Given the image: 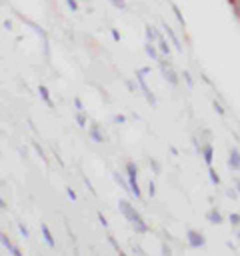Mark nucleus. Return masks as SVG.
Here are the masks:
<instances>
[{"label":"nucleus","mask_w":240,"mask_h":256,"mask_svg":"<svg viewBox=\"0 0 240 256\" xmlns=\"http://www.w3.org/2000/svg\"><path fill=\"white\" fill-rule=\"evenodd\" d=\"M118 206H120L122 214H124V216L130 220V224H132V226H134L138 232H146V230H148V226L144 224V220L140 218V214H138V212H136V210H134V208H132V206H130L126 200H120V204H118Z\"/></svg>","instance_id":"nucleus-1"},{"label":"nucleus","mask_w":240,"mask_h":256,"mask_svg":"<svg viewBox=\"0 0 240 256\" xmlns=\"http://www.w3.org/2000/svg\"><path fill=\"white\" fill-rule=\"evenodd\" d=\"M126 170H128V182H130V192L136 196V198H140V186H138V182H136V174H138V170H136V166L132 164V162H128L126 164Z\"/></svg>","instance_id":"nucleus-2"},{"label":"nucleus","mask_w":240,"mask_h":256,"mask_svg":"<svg viewBox=\"0 0 240 256\" xmlns=\"http://www.w3.org/2000/svg\"><path fill=\"white\" fill-rule=\"evenodd\" d=\"M148 70H150V68H140V70H138V74H136V78H138V84H140V88H142V92H144L146 100H148L150 104H156V98L152 96V92H150V88L146 86V80H144V74H148Z\"/></svg>","instance_id":"nucleus-3"},{"label":"nucleus","mask_w":240,"mask_h":256,"mask_svg":"<svg viewBox=\"0 0 240 256\" xmlns=\"http://www.w3.org/2000/svg\"><path fill=\"white\" fill-rule=\"evenodd\" d=\"M204 236L202 234H198V232H194V230H188V244L192 246V248H200V246H204Z\"/></svg>","instance_id":"nucleus-4"},{"label":"nucleus","mask_w":240,"mask_h":256,"mask_svg":"<svg viewBox=\"0 0 240 256\" xmlns=\"http://www.w3.org/2000/svg\"><path fill=\"white\" fill-rule=\"evenodd\" d=\"M160 70H162V74H164V78L170 82V84H178V78H176V74H174V70L166 64V62H160Z\"/></svg>","instance_id":"nucleus-5"},{"label":"nucleus","mask_w":240,"mask_h":256,"mask_svg":"<svg viewBox=\"0 0 240 256\" xmlns=\"http://www.w3.org/2000/svg\"><path fill=\"white\" fill-rule=\"evenodd\" d=\"M228 166H230V168H234V170H238V168H240V152H238L236 148H232V150H230Z\"/></svg>","instance_id":"nucleus-6"},{"label":"nucleus","mask_w":240,"mask_h":256,"mask_svg":"<svg viewBox=\"0 0 240 256\" xmlns=\"http://www.w3.org/2000/svg\"><path fill=\"white\" fill-rule=\"evenodd\" d=\"M40 230H42V236H44V240H46V244L48 246H56V242H54V238H52V234H50V230H48V226L46 224H40Z\"/></svg>","instance_id":"nucleus-7"},{"label":"nucleus","mask_w":240,"mask_h":256,"mask_svg":"<svg viewBox=\"0 0 240 256\" xmlns=\"http://www.w3.org/2000/svg\"><path fill=\"white\" fill-rule=\"evenodd\" d=\"M2 244H4V246L10 250V254H12V256H22V254H20V250H18V248H16V246H14V244L8 240V236H6V234H2Z\"/></svg>","instance_id":"nucleus-8"},{"label":"nucleus","mask_w":240,"mask_h":256,"mask_svg":"<svg viewBox=\"0 0 240 256\" xmlns=\"http://www.w3.org/2000/svg\"><path fill=\"white\" fill-rule=\"evenodd\" d=\"M200 152H202V156H204V162L210 166V164H212V146H210V144H206V146H202V148H200Z\"/></svg>","instance_id":"nucleus-9"},{"label":"nucleus","mask_w":240,"mask_h":256,"mask_svg":"<svg viewBox=\"0 0 240 256\" xmlns=\"http://www.w3.org/2000/svg\"><path fill=\"white\" fill-rule=\"evenodd\" d=\"M164 30H166V34H168V36L172 38V42H174V46H176V50H182V46H180V42H178V38L174 36V32H172V28H170V26H168L166 22H164Z\"/></svg>","instance_id":"nucleus-10"},{"label":"nucleus","mask_w":240,"mask_h":256,"mask_svg":"<svg viewBox=\"0 0 240 256\" xmlns=\"http://www.w3.org/2000/svg\"><path fill=\"white\" fill-rule=\"evenodd\" d=\"M38 92H40V96H42V100L52 108L54 104H52V100H50V94H48V90H46V86H38Z\"/></svg>","instance_id":"nucleus-11"},{"label":"nucleus","mask_w":240,"mask_h":256,"mask_svg":"<svg viewBox=\"0 0 240 256\" xmlns=\"http://www.w3.org/2000/svg\"><path fill=\"white\" fill-rule=\"evenodd\" d=\"M90 136L96 140V142H104V136L100 134V130H98V126H90Z\"/></svg>","instance_id":"nucleus-12"},{"label":"nucleus","mask_w":240,"mask_h":256,"mask_svg":"<svg viewBox=\"0 0 240 256\" xmlns=\"http://www.w3.org/2000/svg\"><path fill=\"white\" fill-rule=\"evenodd\" d=\"M208 220H210V222H214V224H220V222H222V216H220V212L210 210V212H208Z\"/></svg>","instance_id":"nucleus-13"},{"label":"nucleus","mask_w":240,"mask_h":256,"mask_svg":"<svg viewBox=\"0 0 240 256\" xmlns=\"http://www.w3.org/2000/svg\"><path fill=\"white\" fill-rule=\"evenodd\" d=\"M146 38H148V42L156 40V32H154V28H152V26H148V24H146Z\"/></svg>","instance_id":"nucleus-14"},{"label":"nucleus","mask_w":240,"mask_h":256,"mask_svg":"<svg viewBox=\"0 0 240 256\" xmlns=\"http://www.w3.org/2000/svg\"><path fill=\"white\" fill-rule=\"evenodd\" d=\"M146 54H148L150 58H156V48L152 46V42H146Z\"/></svg>","instance_id":"nucleus-15"},{"label":"nucleus","mask_w":240,"mask_h":256,"mask_svg":"<svg viewBox=\"0 0 240 256\" xmlns=\"http://www.w3.org/2000/svg\"><path fill=\"white\" fill-rule=\"evenodd\" d=\"M158 44H160V50H162L164 54H170V46H168V42H166V40H162V38H160V40H158Z\"/></svg>","instance_id":"nucleus-16"},{"label":"nucleus","mask_w":240,"mask_h":256,"mask_svg":"<svg viewBox=\"0 0 240 256\" xmlns=\"http://www.w3.org/2000/svg\"><path fill=\"white\" fill-rule=\"evenodd\" d=\"M172 10H174V14H176V18H178V22L184 26V18H182V14H180V10H178V6L176 4H172Z\"/></svg>","instance_id":"nucleus-17"},{"label":"nucleus","mask_w":240,"mask_h":256,"mask_svg":"<svg viewBox=\"0 0 240 256\" xmlns=\"http://www.w3.org/2000/svg\"><path fill=\"white\" fill-rule=\"evenodd\" d=\"M208 174H210V180H212V184H220V178H218V176H216V172H214V170H212V168H210V170H208Z\"/></svg>","instance_id":"nucleus-18"},{"label":"nucleus","mask_w":240,"mask_h":256,"mask_svg":"<svg viewBox=\"0 0 240 256\" xmlns=\"http://www.w3.org/2000/svg\"><path fill=\"white\" fill-rule=\"evenodd\" d=\"M76 122H78L80 126H84V124H86V118H84V114H82V110H80V112L76 114Z\"/></svg>","instance_id":"nucleus-19"},{"label":"nucleus","mask_w":240,"mask_h":256,"mask_svg":"<svg viewBox=\"0 0 240 256\" xmlns=\"http://www.w3.org/2000/svg\"><path fill=\"white\" fill-rule=\"evenodd\" d=\"M212 104H214V108H216V112H218V114H220V116H224V108H222V106H220V104H218V102H216V100H214V102H212Z\"/></svg>","instance_id":"nucleus-20"},{"label":"nucleus","mask_w":240,"mask_h":256,"mask_svg":"<svg viewBox=\"0 0 240 256\" xmlns=\"http://www.w3.org/2000/svg\"><path fill=\"white\" fill-rule=\"evenodd\" d=\"M148 192H150V196H154L156 194V184L150 180V184H148Z\"/></svg>","instance_id":"nucleus-21"},{"label":"nucleus","mask_w":240,"mask_h":256,"mask_svg":"<svg viewBox=\"0 0 240 256\" xmlns=\"http://www.w3.org/2000/svg\"><path fill=\"white\" fill-rule=\"evenodd\" d=\"M230 222L232 224H240V214H230Z\"/></svg>","instance_id":"nucleus-22"},{"label":"nucleus","mask_w":240,"mask_h":256,"mask_svg":"<svg viewBox=\"0 0 240 256\" xmlns=\"http://www.w3.org/2000/svg\"><path fill=\"white\" fill-rule=\"evenodd\" d=\"M66 194H68V198H70V200H76V192H74L72 188H66Z\"/></svg>","instance_id":"nucleus-23"},{"label":"nucleus","mask_w":240,"mask_h":256,"mask_svg":"<svg viewBox=\"0 0 240 256\" xmlns=\"http://www.w3.org/2000/svg\"><path fill=\"white\" fill-rule=\"evenodd\" d=\"M98 220H100V224H102L104 228L108 226V222H106V218H104V214H102V212H98Z\"/></svg>","instance_id":"nucleus-24"},{"label":"nucleus","mask_w":240,"mask_h":256,"mask_svg":"<svg viewBox=\"0 0 240 256\" xmlns=\"http://www.w3.org/2000/svg\"><path fill=\"white\" fill-rule=\"evenodd\" d=\"M18 230H20V234H22L24 238H28V230L24 228V224H18Z\"/></svg>","instance_id":"nucleus-25"},{"label":"nucleus","mask_w":240,"mask_h":256,"mask_svg":"<svg viewBox=\"0 0 240 256\" xmlns=\"http://www.w3.org/2000/svg\"><path fill=\"white\" fill-rule=\"evenodd\" d=\"M110 2H112L116 8H124V6H126V4H124V0H110Z\"/></svg>","instance_id":"nucleus-26"},{"label":"nucleus","mask_w":240,"mask_h":256,"mask_svg":"<svg viewBox=\"0 0 240 256\" xmlns=\"http://www.w3.org/2000/svg\"><path fill=\"white\" fill-rule=\"evenodd\" d=\"M162 254H164V256H172V252H170V248H168L166 244H162Z\"/></svg>","instance_id":"nucleus-27"},{"label":"nucleus","mask_w":240,"mask_h":256,"mask_svg":"<svg viewBox=\"0 0 240 256\" xmlns=\"http://www.w3.org/2000/svg\"><path fill=\"white\" fill-rule=\"evenodd\" d=\"M66 4H68L70 10H76V8H78V6H76V0H66Z\"/></svg>","instance_id":"nucleus-28"},{"label":"nucleus","mask_w":240,"mask_h":256,"mask_svg":"<svg viewBox=\"0 0 240 256\" xmlns=\"http://www.w3.org/2000/svg\"><path fill=\"white\" fill-rule=\"evenodd\" d=\"M184 80H186V84H188V86H192V84H194V82H192V78H190V74H188V72H184Z\"/></svg>","instance_id":"nucleus-29"},{"label":"nucleus","mask_w":240,"mask_h":256,"mask_svg":"<svg viewBox=\"0 0 240 256\" xmlns=\"http://www.w3.org/2000/svg\"><path fill=\"white\" fill-rule=\"evenodd\" d=\"M124 120H126V118H124L122 114H118V116H114V122H116V124H122Z\"/></svg>","instance_id":"nucleus-30"},{"label":"nucleus","mask_w":240,"mask_h":256,"mask_svg":"<svg viewBox=\"0 0 240 256\" xmlns=\"http://www.w3.org/2000/svg\"><path fill=\"white\" fill-rule=\"evenodd\" d=\"M150 164H152V168H154V170H156V172H158V170H160V164H158V162H156V160H154V158H150Z\"/></svg>","instance_id":"nucleus-31"},{"label":"nucleus","mask_w":240,"mask_h":256,"mask_svg":"<svg viewBox=\"0 0 240 256\" xmlns=\"http://www.w3.org/2000/svg\"><path fill=\"white\" fill-rule=\"evenodd\" d=\"M234 10H236V14L240 16V0H234Z\"/></svg>","instance_id":"nucleus-32"},{"label":"nucleus","mask_w":240,"mask_h":256,"mask_svg":"<svg viewBox=\"0 0 240 256\" xmlns=\"http://www.w3.org/2000/svg\"><path fill=\"white\" fill-rule=\"evenodd\" d=\"M74 106H76V108H78V110H84V108H82V102H80V100H78V98H74Z\"/></svg>","instance_id":"nucleus-33"},{"label":"nucleus","mask_w":240,"mask_h":256,"mask_svg":"<svg viewBox=\"0 0 240 256\" xmlns=\"http://www.w3.org/2000/svg\"><path fill=\"white\" fill-rule=\"evenodd\" d=\"M34 148H36V150H38V154H40V158H44V152H42V148H40V146H38V144H36V142H34ZM44 160H46V158H44Z\"/></svg>","instance_id":"nucleus-34"},{"label":"nucleus","mask_w":240,"mask_h":256,"mask_svg":"<svg viewBox=\"0 0 240 256\" xmlns=\"http://www.w3.org/2000/svg\"><path fill=\"white\" fill-rule=\"evenodd\" d=\"M236 186H238V190H240V180H236Z\"/></svg>","instance_id":"nucleus-35"},{"label":"nucleus","mask_w":240,"mask_h":256,"mask_svg":"<svg viewBox=\"0 0 240 256\" xmlns=\"http://www.w3.org/2000/svg\"><path fill=\"white\" fill-rule=\"evenodd\" d=\"M238 236H240V234H238Z\"/></svg>","instance_id":"nucleus-36"}]
</instances>
